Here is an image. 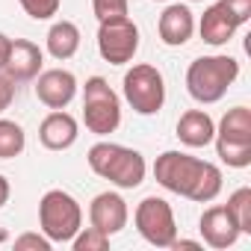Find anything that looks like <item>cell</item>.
Wrapping results in <instances>:
<instances>
[{"instance_id": "6da1fadb", "label": "cell", "mask_w": 251, "mask_h": 251, "mask_svg": "<svg viewBox=\"0 0 251 251\" xmlns=\"http://www.w3.org/2000/svg\"><path fill=\"white\" fill-rule=\"evenodd\" d=\"M154 180L195 204H210L222 192V169L183 151H163L154 163Z\"/></svg>"}, {"instance_id": "7a4b0ae2", "label": "cell", "mask_w": 251, "mask_h": 251, "mask_svg": "<svg viewBox=\"0 0 251 251\" xmlns=\"http://www.w3.org/2000/svg\"><path fill=\"white\" fill-rule=\"evenodd\" d=\"M86 163L89 169L109 180L112 186L118 189H136L142 186L145 180V157L136 151V148H127V145H118V142H95L86 154Z\"/></svg>"}, {"instance_id": "3957f363", "label": "cell", "mask_w": 251, "mask_h": 251, "mask_svg": "<svg viewBox=\"0 0 251 251\" xmlns=\"http://www.w3.org/2000/svg\"><path fill=\"white\" fill-rule=\"evenodd\" d=\"M239 77V62L227 53L198 56L186 68V92L198 103H219Z\"/></svg>"}, {"instance_id": "277c9868", "label": "cell", "mask_w": 251, "mask_h": 251, "mask_svg": "<svg viewBox=\"0 0 251 251\" xmlns=\"http://www.w3.org/2000/svg\"><path fill=\"white\" fill-rule=\"evenodd\" d=\"M83 227V207L65 189H48L39 201V230L53 242L65 245Z\"/></svg>"}, {"instance_id": "5b68a950", "label": "cell", "mask_w": 251, "mask_h": 251, "mask_svg": "<svg viewBox=\"0 0 251 251\" xmlns=\"http://www.w3.org/2000/svg\"><path fill=\"white\" fill-rule=\"evenodd\" d=\"M83 121L95 136H109L121 124V100L103 77H89L83 86Z\"/></svg>"}, {"instance_id": "8992f818", "label": "cell", "mask_w": 251, "mask_h": 251, "mask_svg": "<svg viewBox=\"0 0 251 251\" xmlns=\"http://www.w3.org/2000/svg\"><path fill=\"white\" fill-rule=\"evenodd\" d=\"M121 89H124V100L133 106L136 115H157L166 103V80L160 68L151 62H136L133 68H127Z\"/></svg>"}, {"instance_id": "52a82bcc", "label": "cell", "mask_w": 251, "mask_h": 251, "mask_svg": "<svg viewBox=\"0 0 251 251\" xmlns=\"http://www.w3.org/2000/svg\"><path fill=\"white\" fill-rule=\"evenodd\" d=\"M139 50V27L130 15L98 21V53L109 65H127Z\"/></svg>"}, {"instance_id": "ba28073f", "label": "cell", "mask_w": 251, "mask_h": 251, "mask_svg": "<svg viewBox=\"0 0 251 251\" xmlns=\"http://www.w3.org/2000/svg\"><path fill=\"white\" fill-rule=\"evenodd\" d=\"M133 225L139 230V236L157 248H169L177 239V222H175V210L166 198L160 195H148L136 204L133 213Z\"/></svg>"}, {"instance_id": "9c48e42d", "label": "cell", "mask_w": 251, "mask_h": 251, "mask_svg": "<svg viewBox=\"0 0 251 251\" xmlns=\"http://www.w3.org/2000/svg\"><path fill=\"white\" fill-rule=\"evenodd\" d=\"M127 219H130V210H127V201H124L118 192L106 189V192H98L89 204V225L103 230L106 236H115L127 227Z\"/></svg>"}, {"instance_id": "30bf717a", "label": "cell", "mask_w": 251, "mask_h": 251, "mask_svg": "<svg viewBox=\"0 0 251 251\" xmlns=\"http://www.w3.org/2000/svg\"><path fill=\"white\" fill-rule=\"evenodd\" d=\"M77 95V77L68 68H48L36 77V98L48 109H65Z\"/></svg>"}, {"instance_id": "8fae6325", "label": "cell", "mask_w": 251, "mask_h": 251, "mask_svg": "<svg viewBox=\"0 0 251 251\" xmlns=\"http://www.w3.org/2000/svg\"><path fill=\"white\" fill-rule=\"evenodd\" d=\"M198 230H201L204 245L219 248V251H222V248H230V245L242 236L239 225L233 222V216H230V210H227L225 204L207 207V210L201 213V219H198Z\"/></svg>"}, {"instance_id": "7c38bea8", "label": "cell", "mask_w": 251, "mask_h": 251, "mask_svg": "<svg viewBox=\"0 0 251 251\" xmlns=\"http://www.w3.org/2000/svg\"><path fill=\"white\" fill-rule=\"evenodd\" d=\"M45 65V50L30 42V39H12V48H9V56H6V65H3V74L15 83H30L39 77Z\"/></svg>"}, {"instance_id": "4fadbf2b", "label": "cell", "mask_w": 251, "mask_h": 251, "mask_svg": "<svg viewBox=\"0 0 251 251\" xmlns=\"http://www.w3.org/2000/svg\"><path fill=\"white\" fill-rule=\"evenodd\" d=\"M80 136V124L65 109H50L39 124V142L48 151H68Z\"/></svg>"}, {"instance_id": "5bb4252c", "label": "cell", "mask_w": 251, "mask_h": 251, "mask_svg": "<svg viewBox=\"0 0 251 251\" xmlns=\"http://www.w3.org/2000/svg\"><path fill=\"white\" fill-rule=\"evenodd\" d=\"M160 42L169 48H183L195 33V15L186 3H169L157 21Z\"/></svg>"}, {"instance_id": "9a60e30c", "label": "cell", "mask_w": 251, "mask_h": 251, "mask_svg": "<svg viewBox=\"0 0 251 251\" xmlns=\"http://www.w3.org/2000/svg\"><path fill=\"white\" fill-rule=\"evenodd\" d=\"M239 27H242V24L225 9L222 0H219V3H213V6H207L204 15H201V21H198V33H201V39H204L207 45H213V48L227 45V42L236 36Z\"/></svg>"}, {"instance_id": "2e32d148", "label": "cell", "mask_w": 251, "mask_h": 251, "mask_svg": "<svg viewBox=\"0 0 251 251\" xmlns=\"http://www.w3.org/2000/svg\"><path fill=\"white\" fill-rule=\"evenodd\" d=\"M177 139L186 148H207L216 139V121L207 109H186L177 118Z\"/></svg>"}, {"instance_id": "e0dca14e", "label": "cell", "mask_w": 251, "mask_h": 251, "mask_svg": "<svg viewBox=\"0 0 251 251\" xmlns=\"http://www.w3.org/2000/svg\"><path fill=\"white\" fill-rule=\"evenodd\" d=\"M45 48L59 62L71 59L80 50V27L74 21H65V18L62 21H53L50 30H48V36H45Z\"/></svg>"}, {"instance_id": "ac0fdd59", "label": "cell", "mask_w": 251, "mask_h": 251, "mask_svg": "<svg viewBox=\"0 0 251 251\" xmlns=\"http://www.w3.org/2000/svg\"><path fill=\"white\" fill-rule=\"evenodd\" d=\"M216 139H230V142H251V109L248 106H233L222 115L216 124Z\"/></svg>"}, {"instance_id": "d6986e66", "label": "cell", "mask_w": 251, "mask_h": 251, "mask_svg": "<svg viewBox=\"0 0 251 251\" xmlns=\"http://www.w3.org/2000/svg\"><path fill=\"white\" fill-rule=\"evenodd\" d=\"M27 148V133L18 121L0 118V160H12Z\"/></svg>"}, {"instance_id": "ffe728a7", "label": "cell", "mask_w": 251, "mask_h": 251, "mask_svg": "<svg viewBox=\"0 0 251 251\" xmlns=\"http://www.w3.org/2000/svg\"><path fill=\"white\" fill-rule=\"evenodd\" d=\"M216 154L230 169H248L251 166V142H230V139H213Z\"/></svg>"}, {"instance_id": "44dd1931", "label": "cell", "mask_w": 251, "mask_h": 251, "mask_svg": "<svg viewBox=\"0 0 251 251\" xmlns=\"http://www.w3.org/2000/svg\"><path fill=\"white\" fill-rule=\"evenodd\" d=\"M233 216V222L239 225L242 233H251V189L248 186H239L236 192H230L227 204H225Z\"/></svg>"}, {"instance_id": "7402d4cb", "label": "cell", "mask_w": 251, "mask_h": 251, "mask_svg": "<svg viewBox=\"0 0 251 251\" xmlns=\"http://www.w3.org/2000/svg\"><path fill=\"white\" fill-rule=\"evenodd\" d=\"M71 248L74 251H106L109 248V236L103 233V230H98V227H80L77 233H74V239H71Z\"/></svg>"}, {"instance_id": "603a6c76", "label": "cell", "mask_w": 251, "mask_h": 251, "mask_svg": "<svg viewBox=\"0 0 251 251\" xmlns=\"http://www.w3.org/2000/svg\"><path fill=\"white\" fill-rule=\"evenodd\" d=\"M18 3H21V9H24L33 21H50V18L59 12L62 0H18Z\"/></svg>"}, {"instance_id": "cb8c5ba5", "label": "cell", "mask_w": 251, "mask_h": 251, "mask_svg": "<svg viewBox=\"0 0 251 251\" xmlns=\"http://www.w3.org/2000/svg\"><path fill=\"white\" fill-rule=\"evenodd\" d=\"M130 0H92V12L98 21L103 18H115V15H127Z\"/></svg>"}, {"instance_id": "d4e9b609", "label": "cell", "mask_w": 251, "mask_h": 251, "mask_svg": "<svg viewBox=\"0 0 251 251\" xmlns=\"http://www.w3.org/2000/svg\"><path fill=\"white\" fill-rule=\"evenodd\" d=\"M53 242L39 230V233H21L15 236V251H50Z\"/></svg>"}, {"instance_id": "484cf974", "label": "cell", "mask_w": 251, "mask_h": 251, "mask_svg": "<svg viewBox=\"0 0 251 251\" xmlns=\"http://www.w3.org/2000/svg\"><path fill=\"white\" fill-rule=\"evenodd\" d=\"M15 89H18V83L9 80L3 71H0V115H3V112L12 106V100H15Z\"/></svg>"}, {"instance_id": "4316f807", "label": "cell", "mask_w": 251, "mask_h": 251, "mask_svg": "<svg viewBox=\"0 0 251 251\" xmlns=\"http://www.w3.org/2000/svg\"><path fill=\"white\" fill-rule=\"evenodd\" d=\"M225 9L239 21V24H248L251 21V0H222Z\"/></svg>"}, {"instance_id": "83f0119b", "label": "cell", "mask_w": 251, "mask_h": 251, "mask_svg": "<svg viewBox=\"0 0 251 251\" xmlns=\"http://www.w3.org/2000/svg\"><path fill=\"white\" fill-rule=\"evenodd\" d=\"M9 195H12V186H9V177L0 175V210L9 204Z\"/></svg>"}, {"instance_id": "f1b7e54d", "label": "cell", "mask_w": 251, "mask_h": 251, "mask_svg": "<svg viewBox=\"0 0 251 251\" xmlns=\"http://www.w3.org/2000/svg\"><path fill=\"white\" fill-rule=\"evenodd\" d=\"M9 48H12V39L6 33H0V71L6 65V56H9Z\"/></svg>"}, {"instance_id": "f546056e", "label": "cell", "mask_w": 251, "mask_h": 251, "mask_svg": "<svg viewBox=\"0 0 251 251\" xmlns=\"http://www.w3.org/2000/svg\"><path fill=\"white\" fill-rule=\"evenodd\" d=\"M169 248H175V251H180V248H201V242H195V239H175Z\"/></svg>"}, {"instance_id": "4dcf8cb0", "label": "cell", "mask_w": 251, "mask_h": 251, "mask_svg": "<svg viewBox=\"0 0 251 251\" xmlns=\"http://www.w3.org/2000/svg\"><path fill=\"white\" fill-rule=\"evenodd\" d=\"M186 3H204V0H186Z\"/></svg>"}, {"instance_id": "1f68e13d", "label": "cell", "mask_w": 251, "mask_h": 251, "mask_svg": "<svg viewBox=\"0 0 251 251\" xmlns=\"http://www.w3.org/2000/svg\"><path fill=\"white\" fill-rule=\"evenodd\" d=\"M160 3H169V0H160Z\"/></svg>"}]
</instances>
